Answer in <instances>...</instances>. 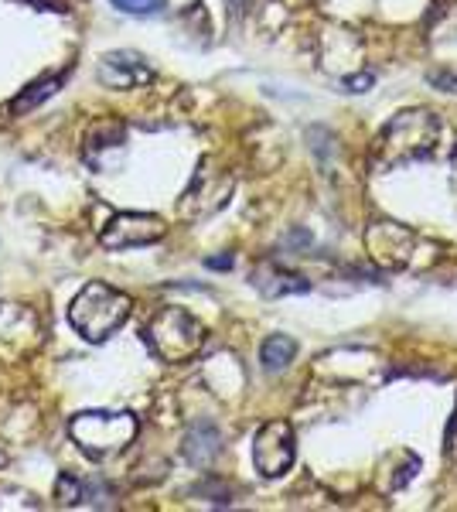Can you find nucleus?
<instances>
[{
	"instance_id": "nucleus-1",
	"label": "nucleus",
	"mask_w": 457,
	"mask_h": 512,
	"mask_svg": "<svg viewBox=\"0 0 457 512\" xmlns=\"http://www.w3.org/2000/svg\"><path fill=\"white\" fill-rule=\"evenodd\" d=\"M134 301L130 294L116 291V287L93 280L76 294V301L69 304V325L86 338V342H106L110 335L120 332L127 325Z\"/></svg>"
},
{
	"instance_id": "nucleus-2",
	"label": "nucleus",
	"mask_w": 457,
	"mask_h": 512,
	"mask_svg": "<svg viewBox=\"0 0 457 512\" xmlns=\"http://www.w3.org/2000/svg\"><path fill=\"white\" fill-rule=\"evenodd\" d=\"M140 431L137 417L127 410H82L69 420V434L79 444L82 454L96 461L116 458L134 444Z\"/></svg>"
},
{
	"instance_id": "nucleus-3",
	"label": "nucleus",
	"mask_w": 457,
	"mask_h": 512,
	"mask_svg": "<svg viewBox=\"0 0 457 512\" xmlns=\"http://www.w3.org/2000/svg\"><path fill=\"white\" fill-rule=\"evenodd\" d=\"M144 338L151 345V352L161 362H191L205 345V328L198 318H191L185 308H164L151 318V325L144 328Z\"/></svg>"
},
{
	"instance_id": "nucleus-4",
	"label": "nucleus",
	"mask_w": 457,
	"mask_h": 512,
	"mask_svg": "<svg viewBox=\"0 0 457 512\" xmlns=\"http://www.w3.org/2000/svg\"><path fill=\"white\" fill-rule=\"evenodd\" d=\"M437 134L440 127L430 113H403L379 137V158L386 164H406V161L427 158V154H434Z\"/></svg>"
},
{
	"instance_id": "nucleus-5",
	"label": "nucleus",
	"mask_w": 457,
	"mask_h": 512,
	"mask_svg": "<svg viewBox=\"0 0 457 512\" xmlns=\"http://www.w3.org/2000/svg\"><path fill=\"white\" fill-rule=\"evenodd\" d=\"M297 458V437L287 420H270L253 437V465L263 478H280Z\"/></svg>"
},
{
	"instance_id": "nucleus-6",
	"label": "nucleus",
	"mask_w": 457,
	"mask_h": 512,
	"mask_svg": "<svg viewBox=\"0 0 457 512\" xmlns=\"http://www.w3.org/2000/svg\"><path fill=\"white\" fill-rule=\"evenodd\" d=\"M164 233H168V226H164L161 216H151V212H116L103 226V233H99V243L106 250H137V246L161 243Z\"/></svg>"
},
{
	"instance_id": "nucleus-7",
	"label": "nucleus",
	"mask_w": 457,
	"mask_h": 512,
	"mask_svg": "<svg viewBox=\"0 0 457 512\" xmlns=\"http://www.w3.org/2000/svg\"><path fill=\"white\" fill-rule=\"evenodd\" d=\"M96 76L103 86H110V89H137V86H144V82L154 79V69L147 65L144 55L120 48V52L103 55Z\"/></svg>"
},
{
	"instance_id": "nucleus-8",
	"label": "nucleus",
	"mask_w": 457,
	"mask_h": 512,
	"mask_svg": "<svg viewBox=\"0 0 457 512\" xmlns=\"http://www.w3.org/2000/svg\"><path fill=\"white\" fill-rule=\"evenodd\" d=\"M55 502L65 509H106L110 506V489L103 482H93V478L62 472L55 482Z\"/></svg>"
},
{
	"instance_id": "nucleus-9",
	"label": "nucleus",
	"mask_w": 457,
	"mask_h": 512,
	"mask_svg": "<svg viewBox=\"0 0 457 512\" xmlns=\"http://www.w3.org/2000/svg\"><path fill=\"white\" fill-rule=\"evenodd\" d=\"M123 140H127V127H123V120L99 117V120H93L86 127V137H82V154H86L89 164H96L99 154L123 147Z\"/></svg>"
},
{
	"instance_id": "nucleus-10",
	"label": "nucleus",
	"mask_w": 457,
	"mask_h": 512,
	"mask_svg": "<svg viewBox=\"0 0 457 512\" xmlns=\"http://www.w3.org/2000/svg\"><path fill=\"white\" fill-rule=\"evenodd\" d=\"M181 451H185V458L195 468H209L212 461L219 458V451H222V434L215 431V424L202 420V424H195L185 434V448H181Z\"/></svg>"
},
{
	"instance_id": "nucleus-11",
	"label": "nucleus",
	"mask_w": 457,
	"mask_h": 512,
	"mask_svg": "<svg viewBox=\"0 0 457 512\" xmlns=\"http://www.w3.org/2000/svg\"><path fill=\"white\" fill-rule=\"evenodd\" d=\"M62 82H65V72H58V76H41L31 82L24 93L14 96V103H11V113L14 117H24V113H31V110H38L45 99H52L58 89H62Z\"/></svg>"
},
{
	"instance_id": "nucleus-12",
	"label": "nucleus",
	"mask_w": 457,
	"mask_h": 512,
	"mask_svg": "<svg viewBox=\"0 0 457 512\" xmlns=\"http://www.w3.org/2000/svg\"><path fill=\"white\" fill-rule=\"evenodd\" d=\"M297 355V342L290 335H270L260 349V362L267 373H284V369L294 362Z\"/></svg>"
},
{
	"instance_id": "nucleus-13",
	"label": "nucleus",
	"mask_w": 457,
	"mask_h": 512,
	"mask_svg": "<svg viewBox=\"0 0 457 512\" xmlns=\"http://www.w3.org/2000/svg\"><path fill=\"white\" fill-rule=\"evenodd\" d=\"M116 11L123 14H137V18H151V14H161L168 7V0H113Z\"/></svg>"
},
{
	"instance_id": "nucleus-14",
	"label": "nucleus",
	"mask_w": 457,
	"mask_h": 512,
	"mask_svg": "<svg viewBox=\"0 0 457 512\" xmlns=\"http://www.w3.org/2000/svg\"><path fill=\"white\" fill-rule=\"evenodd\" d=\"M209 267H232V256H222V260H209Z\"/></svg>"
},
{
	"instance_id": "nucleus-15",
	"label": "nucleus",
	"mask_w": 457,
	"mask_h": 512,
	"mask_svg": "<svg viewBox=\"0 0 457 512\" xmlns=\"http://www.w3.org/2000/svg\"><path fill=\"white\" fill-rule=\"evenodd\" d=\"M0 465H4V454H0Z\"/></svg>"
}]
</instances>
